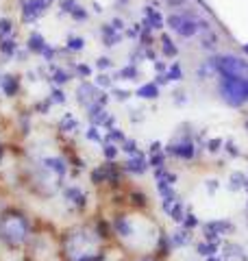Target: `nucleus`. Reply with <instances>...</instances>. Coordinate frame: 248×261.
Masks as SVG:
<instances>
[{
    "instance_id": "f257e3e1",
    "label": "nucleus",
    "mask_w": 248,
    "mask_h": 261,
    "mask_svg": "<svg viewBox=\"0 0 248 261\" xmlns=\"http://www.w3.org/2000/svg\"><path fill=\"white\" fill-rule=\"evenodd\" d=\"M29 238V220L20 211H7L0 218V240L7 246H20Z\"/></svg>"
},
{
    "instance_id": "f03ea898",
    "label": "nucleus",
    "mask_w": 248,
    "mask_h": 261,
    "mask_svg": "<svg viewBox=\"0 0 248 261\" xmlns=\"http://www.w3.org/2000/svg\"><path fill=\"white\" fill-rule=\"evenodd\" d=\"M220 96L229 107H244L248 102V81L222 76L220 79Z\"/></svg>"
},
{
    "instance_id": "7ed1b4c3",
    "label": "nucleus",
    "mask_w": 248,
    "mask_h": 261,
    "mask_svg": "<svg viewBox=\"0 0 248 261\" xmlns=\"http://www.w3.org/2000/svg\"><path fill=\"white\" fill-rule=\"evenodd\" d=\"M96 242H98V235L85 231V228H81V231H74V233L65 235V252L77 255V259H81L85 255H92V248H94Z\"/></svg>"
},
{
    "instance_id": "20e7f679",
    "label": "nucleus",
    "mask_w": 248,
    "mask_h": 261,
    "mask_svg": "<svg viewBox=\"0 0 248 261\" xmlns=\"http://www.w3.org/2000/svg\"><path fill=\"white\" fill-rule=\"evenodd\" d=\"M216 63H218L220 76L248 81V61L246 59H239V57H233V55H220V57H216Z\"/></svg>"
},
{
    "instance_id": "39448f33",
    "label": "nucleus",
    "mask_w": 248,
    "mask_h": 261,
    "mask_svg": "<svg viewBox=\"0 0 248 261\" xmlns=\"http://www.w3.org/2000/svg\"><path fill=\"white\" fill-rule=\"evenodd\" d=\"M46 9H48V0H22V20L35 22L46 13Z\"/></svg>"
},
{
    "instance_id": "423d86ee",
    "label": "nucleus",
    "mask_w": 248,
    "mask_h": 261,
    "mask_svg": "<svg viewBox=\"0 0 248 261\" xmlns=\"http://www.w3.org/2000/svg\"><path fill=\"white\" fill-rule=\"evenodd\" d=\"M231 231H233V224L229 220H213V222L203 224V233L207 242H220V235L231 233Z\"/></svg>"
},
{
    "instance_id": "0eeeda50",
    "label": "nucleus",
    "mask_w": 248,
    "mask_h": 261,
    "mask_svg": "<svg viewBox=\"0 0 248 261\" xmlns=\"http://www.w3.org/2000/svg\"><path fill=\"white\" fill-rule=\"evenodd\" d=\"M163 152L165 154H172V157H179V159H192L196 148H194L192 140H181L177 144H168L163 148Z\"/></svg>"
},
{
    "instance_id": "6e6552de",
    "label": "nucleus",
    "mask_w": 248,
    "mask_h": 261,
    "mask_svg": "<svg viewBox=\"0 0 248 261\" xmlns=\"http://www.w3.org/2000/svg\"><path fill=\"white\" fill-rule=\"evenodd\" d=\"M77 94H79V102L83 105V107H92V105L98 102V96H101V92H98V87L94 85H89V83H81L79 89H77Z\"/></svg>"
},
{
    "instance_id": "1a4fd4ad",
    "label": "nucleus",
    "mask_w": 248,
    "mask_h": 261,
    "mask_svg": "<svg viewBox=\"0 0 248 261\" xmlns=\"http://www.w3.org/2000/svg\"><path fill=\"white\" fill-rule=\"evenodd\" d=\"M198 31H201V29H198V18H196V15L183 13V22H181V27H179V31H177L179 35L185 37V39H189V37H194Z\"/></svg>"
},
{
    "instance_id": "9d476101",
    "label": "nucleus",
    "mask_w": 248,
    "mask_h": 261,
    "mask_svg": "<svg viewBox=\"0 0 248 261\" xmlns=\"http://www.w3.org/2000/svg\"><path fill=\"white\" fill-rule=\"evenodd\" d=\"M122 168L127 170V172H131V174H144L148 170V161L142 157V154H135V157H129Z\"/></svg>"
},
{
    "instance_id": "9b49d317",
    "label": "nucleus",
    "mask_w": 248,
    "mask_h": 261,
    "mask_svg": "<svg viewBox=\"0 0 248 261\" xmlns=\"http://www.w3.org/2000/svg\"><path fill=\"white\" fill-rule=\"evenodd\" d=\"M216 74H218L216 57H211V59H205L201 65H198V70H196V76L201 79V81H207V79H211V76H216Z\"/></svg>"
},
{
    "instance_id": "f8f14e48",
    "label": "nucleus",
    "mask_w": 248,
    "mask_h": 261,
    "mask_svg": "<svg viewBox=\"0 0 248 261\" xmlns=\"http://www.w3.org/2000/svg\"><path fill=\"white\" fill-rule=\"evenodd\" d=\"M101 35H103V44L105 46H118L122 42V33L115 31L111 24H103V27H101Z\"/></svg>"
},
{
    "instance_id": "ddd939ff",
    "label": "nucleus",
    "mask_w": 248,
    "mask_h": 261,
    "mask_svg": "<svg viewBox=\"0 0 248 261\" xmlns=\"http://www.w3.org/2000/svg\"><path fill=\"white\" fill-rule=\"evenodd\" d=\"M144 15H146V20L142 24L144 29H163V18L157 13V9H153V7H144Z\"/></svg>"
},
{
    "instance_id": "4468645a",
    "label": "nucleus",
    "mask_w": 248,
    "mask_h": 261,
    "mask_svg": "<svg viewBox=\"0 0 248 261\" xmlns=\"http://www.w3.org/2000/svg\"><path fill=\"white\" fill-rule=\"evenodd\" d=\"M113 228H115V233L120 235V238H131L133 235V224L129 222V218L127 216H118L113 220Z\"/></svg>"
},
{
    "instance_id": "2eb2a0df",
    "label": "nucleus",
    "mask_w": 248,
    "mask_h": 261,
    "mask_svg": "<svg viewBox=\"0 0 248 261\" xmlns=\"http://www.w3.org/2000/svg\"><path fill=\"white\" fill-rule=\"evenodd\" d=\"M135 96H139V98H144V100H157V98H159V85L155 83H146V85H142L135 92Z\"/></svg>"
},
{
    "instance_id": "dca6fc26",
    "label": "nucleus",
    "mask_w": 248,
    "mask_h": 261,
    "mask_svg": "<svg viewBox=\"0 0 248 261\" xmlns=\"http://www.w3.org/2000/svg\"><path fill=\"white\" fill-rule=\"evenodd\" d=\"M29 50L31 53H35V55H44V50H46V39L44 37H41L39 35V33H31V35H29Z\"/></svg>"
},
{
    "instance_id": "f3484780",
    "label": "nucleus",
    "mask_w": 248,
    "mask_h": 261,
    "mask_svg": "<svg viewBox=\"0 0 248 261\" xmlns=\"http://www.w3.org/2000/svg\"><path fill=\"white\" fill-rule=\"evenodd\" d=\"M44 168H48L57 176L65 174V161L61 157H48V159H44Z\"/></svg>"
},
{
    "instance_id": "a211bd4d",
    "label": "nucleus",
    "mask_w": 248,
    "mask_h": 261,
    "mask_svg": "<svg viewBox=\"0 0 248 261\" xmlns=\"http://www.w3.org/2000/svg\"><path fill=\"white\" fill-rule=\"evenodd\" d=\"M189 240H192V235H189L187 228H179V231H175V233L170 235V244L175 248L185 246V244H189Z\"/></svg>"
},
{
    "instance_id": "6ab92c4d",
    "label": "nucleus",
    "mask_w": 248,
    "mask_h": 261,
    "mask_svg": "<svg viewBox=\"0 0 248 261\" xmlns=\"http://www.w3.org/2000/svg\"><path fill=\"white\" fill-rule=\"evenodd\" d=\"M3 89H5L7 96H15V94L20 92V79L13 76V74L5 76V79H3Z\"/></svg>"
},
{
    "instance_id": "aec40b11",
    "label": "nucleus",
    "mask_w": 248,
    "mask_h": 261,
    "mask_svg": "<svg viewBox=\"0 0 248 261\" xmlns=\"http://www.w3.org/2000/svg\"><path fill=\"white\" fill-rule=\"evenodd\" d=\"M137 79H139V70L133 63L127 65V68H122L120 72H115V81H137Z\"/></svg>"
},
{
    "instance_id": "412c9836",
    "label": "nucleus",
    "mask_w": 248,
    "mask_h": 261,
    "mask_svg": "<svg viewBox=\"0 0 248 261\" xmlns=\"http://www.w3.org/2000/svg\"><path fill=\"white\" fill-rule=\"evenodd\" d=\"M65 196H68V198H70L79 209L85 207V194H83L81 190H77V187H68V190H65Z\"/></svg>"
},
{
    "instance_id": "4be33fe9",
    "label": "nucleus",
    "mask_w": 248,
    "mask_h": 261,
    "mask_svg": "<svg viewBox=\"0 0 248 261\" xmlns=\"http://www.w3.org/2000/svg\"><path fill=\"white\" fill-rule=\"evenodd\" d=\"M198 255H203V257H213V252H218L220 250V242H203V244H198Z\"/></svg>"
},
{
    "instance_id": "5701e85b",
    "label": "nucleus",
    "mask_w": 248,
    "mask_h": 261,
    "mask_svg": "<svg viewBox=\"0 0 248 261\" xmlns=\"http://www.w3.org/2000/svg\"><path fill=\"white\" fill-rule=\"evenodd\" d=\"M161 50H163L165 57H172V59L179 55V48L175 46V42H172L168 35H161Z\"/></svg>"
},
{
    "instance_id": "b1692460",
    "label": "nucleus",
    "mask_w": 248,
    "mask_h": 261,
    "mask_svg": "<svg viewBox=\"0 0 248 261\" xmlns=\"http://www.w3.org/2000/svg\"><path fill=\"white\" fill-rule=\"evenodd\" d=\"M218 44V37H216V33L209 31V33H203V37H201V46L205 48V50H213Z\"/></svg>"
},
{
    "instance_id": "393cba45",
    "label": "nucleus",
    "mask_w": 248,
    "mask_h": 261,
    "mask_svg": "<svg viewBox=\"0 0 248 261\" xmlns=\"http://www.w3.org/2000/svg\"><path fill=\"white\" fill-rule=\"evenodd\" d=\"M124 142H127V137H124L122 130L111 128L109 133H107V144H124Z\"/></svg>"
},
{
    "instance_id": "a878e982",
    "label": "nucleus",
    "mask_w": 248,
    "mask_h": 261,
    "mask_svg": "<svg viewBox=\"0 0 248 261\" xmlns=\"http://www.w3.org/2000/svg\"><path fill=\"white\" fill-rule=\"evenodd\" d=\"M165 76H168V81H181L183 79V70H181L179 63H172L168 70H165Z\"/></svg>"
},
{
    "instance_id": "bb28decb",
    "label": "nucleus",
    "mask_w": 248,
    "mask_h": 261,
    "mask_svg": "<svg viewBox=\"0 0 248 261\" xmlns=\"http://www.w3.org/2000/svg\"><path fill=\"white\" fill-rule=\"evenodd\" d=\"M168 214L172 216V220H175V222H183V220H185V216H183V202H175Z\"/></svg>"
},
{
    "instance_id": "cd10ccee",
    "label": "nucleus",
    "mask_w": 248,
    "mask_h": 261,
    "mask_svg": "<svg viewBox=\"0 0 248 261\" xmlns=\"http://www.w3.org/2000/svg\"><path fill=\"white\" fill-rule=\"evenodd\" d=\"M244 185H246V176L242 172L231 174V190H242Z\"/></svg>"
},
{
    "instance_id": "c85d7f7f",
    "label": "nucleus",
    "mask_w": 248,
    "mask_h": 261,
    "mask_svg": "<svg viewBox=\"0 0 248 261\" xmlns=\"http://www.w3.org/2000/svg\"><path fill=\"white\" fill-rule=\"evenodd\" d=\"M11 33H13V22L3 18V20H0V37L5 39L7 35H11Z\"/></svg>"
},
{
    "instance_id": "c756f323",
    "label": "nucleus",
    "mask_w": 248,
    "mask_h": 261,
    "mask_svg": "<svg viewBox=\"0 0 248 261\" xmlns=\"http://www.w3.org/2000/svg\"><path fill=\"white\" fill-rule=\"evenodd\" d=\"M168 27L172 29V31H179V27H181V22H183V13H172V15H168Z\"/></svg>"
},
{
    "instance_id": "7c9ffc66",
    "label": "nucleus",
    "mask_w": 248,
    "mask_h": 261,
    "mask_svg": "<svg viewBox=\"0 0 248 261\" xmlns=\"http://www.w3.org/2000/svg\"><path fill=\"white\" fill-rule=\"evenodd\" d=\"M103 154H105L107 161H113L115 157H118V146H115V144H105Z\"/></svg>"
},
{
    "instance_id": "2f4dec72",
    "label": "nucleus",
    "mask_w": 248,
    "mask_h": 261,
    "mask_svg": "<svg viewBox=\"0 0 248 261\" xmlns=\"http://www.w3.org/2000/svg\"><path fill=\"white\" fill-rule=\"evenodd\" d=\"M163 163H165V152H155V154H151V161H148V166L163 168Z\"/></svg>"
},
{
    "instance_id": "473e14b6",
    "label": "nucleus",
    "mask_w": 248,
    "mask_h": 261,
    "mask_svg": "<svg viewBox=\"0 0 248 261\" xmlns=\"http://www.w3.org/2000/svg\"><path fill=\"white\" fill-rule=\"evenodd\" d=\"M83 46H85V39L83 37H70L68 39V50H83Z\"/></svg>"
},
{
    "instance_id": "72a5a7b5",
    "label": "nucleus",
    "mask_w": 248,
    "mask_h": 261,
    "mask_svg": "<svg viewBox=\"0 0 248 261\" xmlns=\"http://www.w3.org/2000/svg\"><path fill=\"white\" fill-rule=\"evenodd\" d=\"M15 48H18V46H15L13 39H3V44H0V50H3L7 57H11L15 53Z\"/></svg>"
},
{
    "instance_id": "f704fd0d",
    "label": "nucleus",
    "mask_w": 248,
    "mask_h": 261,
    "mask_svg": "<svg viewBox=\"0 0 248 261\" xmlns=\"http://www.w3.org/2000/svg\"><path fill=\"white\" fill-rule=\"evenodd\" d=\"M122 150L127 152V154H131V157H135V154H142V152L137 150V144H135V142H131V140H127V142L122 144Z\"/></svg>"
},
{
    "instance_id": "c9c22d12",
    "label": "nucleus",
    "mask_w": 248,
    "mask_h": 261,
    "mask_svg": "<svg viewBox=\"0 0 248 261\" xmlns=\"http://www.w3.org/2000/svg\"><path fill=\"white\" fill-rule=\"evenodd\" d=\"M131 202H133L135 207H146V196L139 194V192H133L131 194Z\"/></svg>"
},
{
    "instance_id": "e433bc0d",
    "label": "nucleus",
    "mask_w": 248,
    "mask_h": 261,
    "mask_svg": "<svg viewBox=\"0 0 248 261\" xmlns=\"http://www.w3.org/2000/svg\"><path fill=\"white\" fill-rule=\"evenodd\" d=\"M59 5H61L63 13H72L74 7H77V0H59Z\"/></svg>"
},
{
    "instance_id": "4c0bfd02",
    "label": "nucleus",
    "mask_w": 248,
    "mask_h": 261,
    "mask_svg": "<svg viewBox=\"0 0 248 261\" xmlns=\"http://www.w3.org/2000/svg\"><path fill=\"white\" fill-rule=\"evenodd\" d=\"M70 15H72V18H74V20H81V22H83V20H87V11H85V9H83V7H79V5H77V7H74V11H72Z\"/></svg>"
},
{
    "instance_id": "58836bf2",
    "label": "nucleus",
    "mask_w": 248,
    "mask_h": 261,
    "mask_svg": "<svg viewBox=\"0 0 248 261\" xmlns=\"http://www.w3.org/2000/svg\"><path fill=\"white\" fill-rule=\"evenodd\" d=\"M61 128L63 130H74L77 128V120H74L72 116H65V120H61Z\"/></svg>"
},
{
    "instance_id": "ea45409f",
    "label": "nucleus",
    "mask_w": 248,
    "mask_h": 261,
    "mask_svg": "<svg viewBox=\"0 0 248 261\" xmlns=\"http://www.w3.org/2000/svg\"><path fill=\"white\" fill-rule=\"evenodd\" d=\"M139 35H142V24H133V29L127 31V37L131 39H139Z\"/></svg>"
},
{
    "instance_id": "a19ab883",
    "label": "nucleus",
    "mask_w": 248,
    "mask_h": 261,
    "mask_svg": "<svg viewBox=\"0 0 248 261\" xmlns=\"http://www.w3.org/2000/svg\"><path fill=\"white\" fill-rule=\"evenodd\" d=\"M196 226H198V220H196V216L189 214V216L183 220V228H187V231H192V228H196Z\"/></svg>"
},
{
    "instance_id": "79ce46f5",
    "label": "nucleus",
    "mask_w": 248,
    "mask_h": 261,
    "mask_svg": "<svg viewBox=\"0 0 248 261\" xmlns=\"http://www.w3.org/2000/svg\"><path fill=\"white\" fill-rule=\"evenodd\" d=\"M70 76H68V72H63V70H57L55 72V83L57 85H61V83H68Z\"/></svg>"
},
{
    "instance_id": "37998d69",
    "label": "nucleus",
    "mask_w": 248,
    "mask_h": 261,
    "mask_svg": "<svg viewBox=\"0 0 248 261\" xmlns=\"http://www.w3.org/2000/svg\"><path fill=\"white\" fill-rule=\"evenodd\" d=\"M85 135H87V140H89V142H103V135H101V133H98V130H96V126H92V128H89Z\"/></svg>"
},
{
    "instance_id": "c03bdc74",
    "label": "nucleus",
    "mask_w": 248,
    "mask_h": 261,
    "mask_svg": "<svg viewBox=\"0 0 248 261\" xmlns=\"http://www.w3.org/2000/svg\"><path fill=\"white\" fill-rule=\"evenodd\" d=\"M113 96L118 98V100L124 102V100H129V96H133V94H131L129 89H113Z\"/></svg>"
},
{
    "instance_id": "a18cd8bd",
    "label": "nucleus",
    "mask_w": 248,
    "mask_h": 261,
    "mask_svg": "<svg viewBox=\"0 0 248 261\" xmlns=\"http://www.w3.org/2000/svg\"><path fill=\"white\" fill-rule=\"evenodd\" d=\"M207 148H209L211 152H218V150H222V140H209V144H207Z\"/></svg>"
},
{
    "instance_id": "49530a36",
    "label": "nucleus",
    "mask_w": 248,
    "mask_h": 261,
    "mask_svg": "<svg viewBox=\"0 0 248 261\" xmlns=\"http://www.w3.org/2000/svg\"><path fill=\"white\" fill-rule=\"evenodd\" d=\"M96 83H98V85H101V87H111V83H113V81H111L109 76H107V74H98V79H96Z\"/></svg>"
},
{
    "instance_id": "de8ad7c7",
    "label": "nucleus",
    "mask_w": 248,
    "mask_h": 261,
    "mask_svg": "<svg viewBox=\"0 0 248 261\" xmlns=\"http://www.w3.org/2000/svg\"><path fill=\"white\" fill-rule=\"evenodd\" d=\"M51 102H65V96L61 89H53V98H51Z\"/></svg>"
},
{
    "instance_id": "09e8293b",
    "label": "nucleus",
    "mask_w": 248,
    "mask_h": 261,
    "mask_svg": "<svg viewBox=\"0 0 248 261\" xmlns=\"http://www.w3.org/2000/svg\"><path fill=\"white\" fill-rule=\"evenodd\" d=\"M96 65L101 70H107V68H111V59H107V57H101V59L96 61Z\"/></svg>"
},
{
    "instance_id": "8fccbe9b",
    "label": "nucleus",
    "mask_w": 248,
    "mask_h": 261,
    "mask_svg": "<svg viewBox=\"0 0 248 261\" xmlns=\"http://www.w3.org/2000/svg\"><path fill=\"white\" fill-rule=\"evenodd\" d=\"M111 27H113L115 31H122V29H124V22H122V18H113V20H111Z\"/></svg>"
},
{
    "instance_id": "3c124183",
    "label": "nucleus",
    "mask_w": 248,
    "mask_h": 261,
    "mask_svg": "<svg viewBox=\"0 0 248 261\" xmlns=\"http://www.w3.org/2000/svg\"><path fill=\"white\" fill-rule=\"evenodd\" d=\"M77 261H103V255H85V257H81Z\"/></svg>"
},
{
    "instance_id": "603ef678",
    "label": "nucleus",
    "mask_w": 248,
    "mask_h": 261,
    "mask_svg": "<svg viewBox=\"0 0 248 261\" xmlns=\"http://www.w3.org/2000/svg\"><path fill=\"white\" fill-rule=\"evenodd\" d=\"M77 70H79V74H83V76H89V74H92V70H89V65H83V63L79 65Z\"/></svg>"
},
{
    "instance_id": "864d4df0",
    "label": "nucleus",
    "mask_w": 248,
    "mask_h": 261,
    "mask_svg": "<svg viewBox=\"0 0 248 261\" xmlns=\"http://www.w3.org/2000/svg\"><path fill=\"white\" fill-rule=\"evenodd\" d=\"M155 152H161V144L159 142H153L151 148H148V154H155Z\"/></svg>"
},
{
    "instance_id": "5fc2aeb1",
    "label": "nucleus",
    "mask_w": 248,
    "mask_h": 261,
    "mask_svg": "<svg viewBox=\"0 0 248 261\" xmlns=\"http://www.w3.org/2000/svg\"><path fill=\"white\" fill-rule=\"evenodd\" d=\"M155 70L159 72V74H165V70H168V65H165L163 61H157V63H155Z\"/></svg>"
},
{
    "instance_id": "6e6d98bb",
    "label": "nucleus",
    "mask_w": 248,
    "mask_h": 261,
    "mask_svg": "<svg viewBox=\"0 0 248 261\" xmlns=\"http://www.w3.org/2000/svg\"><path fill=\"white\" fill-rule=\"evenodd\" d=\"M185 5V0H168V7H175V9H177V7H183Z\"/></svg>"
},
{
    "instance_id": "4d7b16f0",
    "label": "nucleus",
    "mask_w": 248,
    "mask_h": 261,
    "mask_svg": "<svg viewBox=\"0 0 248 261\" xmlns=\"http://www.w3.org/2000/svg\"><path fill=\"white\" fill-rule=\"evenodd\" d=\"M155 83H157V85H165V83H168V76H165V74H159Z\"/></svg>"
},
{
    "instance_id": "13d9d810",
    "label": "nucleus",
    "mask_w": 248,
    "mask_h": 261,
    "mask_svg": "<svg viewBox=\"0 0 248 261\" xmlns=\"http://www.w3.org/2000/svg\"><path fill=\"white\" fill-rule=\"evenodd\" d=\"M227 146H229V152H231V154H233V157H235V154H239V150L235 148V144H233V142H229Z\"/></svg>"
},
{
    "instance_id": "bf43d9fd",
    "label": "nucleus",
    "mask_w": 248,
    "mask_h": 261,
    "mask_svg": "<svg viewBox=\"0 0 248 261\" xmlns=\"http://www.w3.org/2000/svg\"><path fill=\"white\" fill-rule=\"evenodd\" d=\"M216 181H209V183H207V190H209V192H216Z\"/></svg>"
},
{
    "instance_id": "052dcab7",
    "label": "nucleus",
    "mask_w": 248,
    "mask_h": 261,
    "mask_svg": "<svg viewBox=\"0 0 248 261\" xmlns=\"http://www.w3.org/2000/svg\"><path fill=\"white\" fill-rule=\"evenodd\" d=\"M207 261H220L218 257H207Z\"/></svg>"
},
{
    "instance_id": "680f3d73",
    "label": "nucleus",
    "mask_w": 248,
    "mask_h": 261,
    "mask_svg": "<svg viewBox=\"0 0 248 261\" xmlns=\"http://www.w3.org/2000/svg\"><path fill=\"white\" fill-rule=\"evenodd\" d=\"M242 50H244V53L248 55V44H244V46H242Z\"/></svg>"
},
{
    "instance_id": "e2e57ef3",
    "label": "nucleus",
    "mask_w": 248,
    "mask_h": 261,
    "mask_svg": "<svg viewBox=\"0 0 248 261\" xmlns=\"http://www.w3.org/2000/svg\"><path fill=\"white\" fill-rule=\"evenodd\" d=\"M118 3H120V5H127V3H129V0H118Z\"/></svg>"
},
{
    "instance_id": "0e129e2a",
    "label": "nucleus",
    "mask_w": 248,
    "mask_h": 261,
    "mask_svg": "<svg viewBox=\"0 0 248 261\" xmlns=\"http://www.w3.org/2000/svg\"><path fill=\"white\" fill-rule=\"evenodd\" d=\"M0 157H3V146H0Z\"/></svg>"
},
{
    "instance_id": "69168bd1",
    "label": "nucleus",
    "mask_w": 248,
    "mask_h": 261,
    "mask_svg": "<svg viewBox=\"0 0 248 261\" xmlns=\"http://www.w3.org/2000/svg\"><path fill=\"white\" fill-rule=\"evenodd\" d=\"M246 126H248V122H246Z\"/></svg>"
},
{
    "instance_id": "338daca9",
    "label": "nucleus",
    "mask_w": 248,
    "mask_h": 261,
    "mask_svg": "<svg viewBox=\"0 0 248 261\" xmlns=\"http://www.w3.org/2000/svg\"><path fill=\"white\" fill-rule=\"evenodd\" d=\"M48 3H51V0H48Z\"/></svg>"
}]
</instances>
